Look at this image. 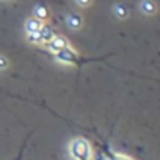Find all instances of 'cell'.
Returning a JSON list of instances; mask_svg holds the SVG:
<instances>
[{
    "mask_svg": "<svg viewBox=\"0 0 160 160\" xmlns=\"http://www.w3.org/2000/svg\"><path fill=\"white\" fill-rule=\"evenodd\" d=\"M35 18L38 19V21H46L47 18H49V11H47V8L46 7H36L35 8Z\"/></svg>",
    "mask_w": 160,
    "mask_h": 160,
    "instance_id": "8",
    "label": "cell"
},
{
    "mask_svg": "<svg viewBox=\"0 0 160 160\" xmlns=\"http://www.w3.org/2000/svg\"><path fill=\"white\" fill-rule=\"evenodd\" d=\"M39 36H41V42H49L55 35H53V30L50 27H41L39 28Z\"/></svg>",
    "mask_w": 160,
    "mask_h": 160,
    "instance_id": "5",
    "label": "cell"
},
{
    "mask_svg": "<svg viewBox=\"0 0 160 160\" xmlns=\"http://www.w3.org/2000/svg\"><path fill=\"white\" fill-rule=\"evenodd\" d=\"M41 27H42V25H41V21H38L36 18H32V19H28V21L25 22V30H27L28 33H36V32H39Z\"/></svg>",
    "mask_w": 160,
    "mask_h": 160,
    "instance_id": "4",
    "label": "cell"
},
{
    "mask_svg": "<svg viewBox=\"0 0 160 160\" xmlns=\"http://www.w3.org/2000/svg\"><path fill=\"white\" fill-rule=\"evenodd\" d=\"M75 2H77V5H80V7H88L91 0H75Z\"/></svg>",
    "mask_w": 160,
    "mask_h": 160,
    "instance_id": "12",
    "label": "cell"
},
{
    "mask_svg": "<svg viewBox=\"0 0 160 160\" xmlns=\"http://www.w3.org/2000/svg\"><path fill=\"white\" fill-rule=\"evenodd\" d=\"M27 39H28V42H33V44H39V42H41V36H39V32H36V33H28Z\"/></svg>",
    "mask_w": 160,
    "mask_h": 160,
    "instance_id": "10",
    "label": "cell"
},
{
    "mask_svg": "<svg viewBox=\"0 0 160 160\" xmlns=\"http://www.w3.org/2000/svg\"><path fill=\"white\" fill-rule=\"evenodd\" d=\"M68 46V41L64 39V38H60V36H53L50 41H49V49L52 50V52H60L61 49H64Z\"/></svg>",
    "mask_w": 160,
    "mask_h": 160,
    "instance_id": "2",
    "label": "cell"
},
{
    "mask_svg": "<svg viewBox=\"0 0 160 160\" xmlns=\"http://www.w3.org/2000/svg\"><path fill=\"white\" fill-rule=\"evenodd\" d=\"M8 66V60L3 57V55H0V71H2V69H5Z\"/></svg>",
    "mask_w": 160,
    "mask_h": 160,
    "instance_id": "11",
    "label": "cell"
},
{
    "mask_svg": "<svg viewBox=\"0 0 160 160\" xmlns=\"http://www.w3.org/2000/svg\"><path fill=\"white\" fill-rule=\"evenodd\" d=\"M82 24H83V21H82V18H80L78 14H69V18H68V25H69L71 28L77 30V28L82 27Z\"/></svg>",
    "mask_w": 160,
    "mask_h": 160,
    "instance_id": "6",
    "label": "cell"
},
{
    "mask_svg": "<svg viewBox=\"0 0 160 160\" xmlns=\"http://www.w3.org/2000/svg\"><path fill=\"white\" fill-rule=\"evenodd\" d=\"M140 8L144 14H154L155 13V5H154L152 0H143L140 3Z\"/></svg>",
    "mask_w": 160,
    "mask_h": 160,
    "instance_id": "7",
    "label": "cell"
},
{
    "mask_svg": "<svg viewBox=\"0 0 160 160\" xmlns=\"http://www.w3.org/2000/svg\"><path fill=\"white\" fill-rule=\"evenodd\" d=\"M57 55H58V60L64 61V63H74V60H75V53L68 46L64 49H61L60 52H57Z\"/></svg>",
    "mask_w": 160,
    "mask_h": 160,
    "instance_id": "3",
    "label": "cell"
},
{
    "mask_svg": "<svg viewBox=\"0 0 160 160\" xmlns=\"http://www.w3.org/2000/svg\"><path fill=\"white\" fill-rule=\"evenodd\" d=\"M113 11H115V16H116L118 19H126L127 14H129V10H127L124 5H115Z\"/></svg>",
    "mask_w": 160,
    "mask_h": 160,
    "instance_id": "9",
    "label": "cell"
},
{
    "mask_svg": "<svg viewBox=\"0 0 160 160\" xmlns=\"http://www.w3.org/2000/svg\"><path fill=\"white\" fill-rule=\"evenodd\" d=\"M71 154L77 158V160H90L91 157V149L88 141H85L83 138H77L72 144H71Z\"/></svg>",
    "mask_w": 160,
    "mask_h": 160,
    "instance_id": "1",
    "label": "cell"
}]
</instances>
